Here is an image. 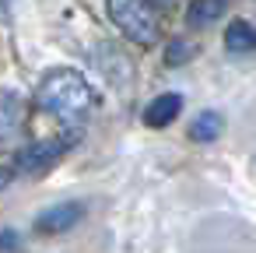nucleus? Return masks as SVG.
<instances>
[{
    "mask_svg": "<svg viewBox=\"0 0 256 253\" xmlns=\"http://www.w3.org/2000/svg\"><path fill=\"white\" fill-rule=\"evenodd\" d=\"M36 102L60 123L81 127L95 113V88L78 71H50L36 88Z\"/></svg>",
    "mask_w": 256,
    "mask_h": 253,
    "instance_id": "obj_1",
    "label": "nucleus"
},
{
    "mask_svg": "<svg viewBox=\"0 0 256 253\" xmlns=\"http://www.w3.org/2000/svg\"><path fill=\"white\" fill-rule=\"evenodd\" d=\"M109 22L137 46H151L158 39V22L148 0H106Z\"/></svg>",
    "mask_w": 256,
    "mask_h": 253,
    "instance_id": "obj_2",
    "label": "nucleus"
},
{
    "mask_svg": "<svg viewBox=\"0 0 256 253\" xmlns=\"http://www.w3.org/2000/svg\"><path fill=\"white\" fill-rule=\"evenodd\" d=\"M78 141V134H70V137H50V141H32L28 148H22L18 151V158H14V169L18 172H25V176H32V172H42V169H50L70 144Z\"/></svg>",
    "mask_w": 256,
    "mask_h": 253,
    "instance_id": "obj_3",
    "label": "nucleus"
},
{
    "mask_svg": "<svg viewBox=\"0 0 256 253\" xmlns=\"http://www.w3.org/2000/svg\"><path fill=\"white\" fill-rule=\"evenodd\" d=\"M81 218H84V204H81V200H60V204L46 207V211L36 218V232H39V235H60V232H67V228H74Z\"/></svg>",
    "mask_w": 256,
    "mask_h": 253,
    "instance_id": "obj_4",
    "label": "nucleus"
},
{
    "mask_svg": "<svg viewBox=\"0 0 256 253\" xmlns=\"http://www.w3.org/2000/svg\"><path fill=\"white\" fill-rule=\"evenodd\" d=\"M25 116H28V109L18 92H8V88L0 92V144H11L25 130Z\"/></svg>",
    "mask_w": 256,
    "mask_h": 253,
    "instance_id": "obj_5",
    "label": "nucleus"
},
{
    "mask_svg": "<svg viewBox=\"0 0 256 253\" xmlns=\"http://www.w3.org/2000/svg\"><path fill=\"white\" fill-rule=\"evenodd\" d=\"M179 113H182V95H179V92H162V95H154L151 106L144 109V123L154 127V130H162V127H168Z\"/></svg>",
    "mask_w": 256,
    "mask_h": 253,
    "instance_id": "obj_6",
    "label": "nucleus"
},
{
    "mask_svg": "<svg viewBox=\"0 0 256 253\" xmlns=\"http://www.w3.org/2000/svg\"><path fill=\"white\" fill-rule=\"evenodd\" d=\"M190 141H196V144H210V141H218L221 134H224V116L218 113V109H204V113H196L193 116V123H190Z\"/></svg>",
    "mask_w": 256,
    "mask_h": 253,
    "instance_id": "obj_7",
    "label": "nucleus"
},
{
    "mask_svg": "<svg viewBox=\"0 0 256 253\" xmlns=\"http://www.w3.org/2000/svg\"><path fill=\"white\" fill-rule=\"evenodd\" d=\"M224 46H228L232 53H256V25L235 18V22L224 29Z\"/></svg>",
    "mask_w": 256,
    "mask_h": 253,
    "instance_id": "obj_8",
    "label": "nucleus"
},
{
    "mask_svg": "<svg viewBox=\"0 0 256 253\" xmlns=\"http://www.w3.org/2000/svg\"><path fill=\"white\" fill-rule=\"evenodd\" d=\"M224 15V0H193V4L186 8V22L190 25H210Z\"/></svg>",
    "mask_w": 256,
    "mask_h": 253,
    "instance_id": "obj_9",
    "label": "nucleus"
},
{
    "mask_svg": "<svg viewBox=\"0 0 256 253\" xmlns=\"http://www.w3.org/2000/svg\"><path fill=\"white\" fill-rule=\"evenodd\" d=\"M190 57H193L190 43H179V39H176V43L168 46V53H165V64H172V67H176V64H186Z\"/></svg>",
    "mask_w": 256,
    "mask_h": 253,
    "instance_id": "obj_10",
    "label": "nucleus"
},
{
    "mask_svg": "<svg viewBox=\"0 0 256 253\" xmlns=\"http://www.w3.org/2000/svg\"><path fill=\"white\" fill-rule=\"evenodd\" d=\"M14 246H18V232L14 228H4V232H0V253H8Z\"/></svg>",
    "mask_w": 256,
    "mask_h": 253,
    "instance_id": "obj_11",
    "label": "nucleus"
},
{
    "mask_svg": "<svg viewBox=\"0 0 256 253\" xmlns=\"http://www.w3.org/2000/svg\"><path fill=\"white\" fill-rule=\"evenodd\" d=\"M11 176H14V172H11V169H8V165H0V190H4V186H8V183H11Z\"/></svg>",
    "mask_w": 256,
    "mask_h": 253,
    "instance_id": "obj_12",
    "label": "nucleus"
},
{
    "mask_svg": "<svg viewBox=\"0 0 256 253\" xmlns=\"http://www.w3.org/2000/svg\"><path fill=\"white\" fill-rule=\"evenodd\" d=\"M154 4H162V8H172V4H179V0H154Z\"/></svg>",
    "mask_w": 256,
    "mask_h": 253,
    "instance_id": "obj_13",
    "label": "nucleus"
},
{
    "mask_svg": "<svg viewBox=\"0 0 256 253\" xmlns=\"http://www.w3.org/2000/svg\"><path fill=\"white\" fill-rule=\"evenodd\" d=\"M8 4H11V0H0V15H4V8H8Z\"/></svg>",
    "mask_w": 256,
    "mask_h": 253,
    "instance_id": "obj_14",
    "label": "nucleus"
}]
</instances>
